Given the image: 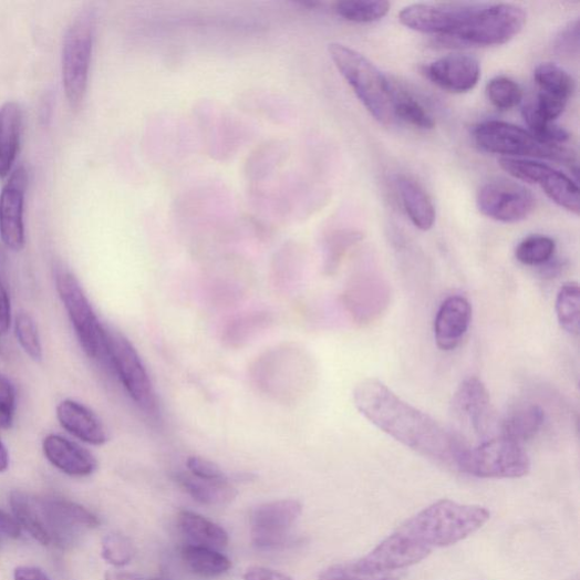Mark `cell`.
Returning a JSON list of instances; mask_svg holds the SVG:
<instances>
[{
    "label": "cell",
    "instance_id": "cell-16",
    "mask_svg": "<svg viewBox=\"0 0 580 580\" xmlns=\"http://www.w3.org/2000/svg\"><path fill=\"white\" fill-rule=\"evenodd\" d=\"M431 552L421 547L400 526L392 536L377 545L363 560L382 571L404 572L405 569L423 561Z\"/></svg>",
    "mask_w": 580,
    "mask_h": 580
},
{
    "label": "cell",
    "instance_id": "cell-1",
    "mask_svg": "<svg viewBox=\"0 0 580 580\" xmlns=\"http://www.w3.org/2000/svg\"><path fill=\"white\" fill-rule=\"evenodd\" d=\"M358 411L379 429L415 453L455 466L465 449L455 435L428 414L396 395L377 379L361 381L353 393Z\"/></svg>",
    "mask_w": 580,
    "mask_h": 580
},
{
    "label": "cell",
    "instance_id": "cell-31",
    "mask_svg": "<svg viewBox=\"0 0 580 580\" xmlns=\"http://www.w3.org/2000/svg\"><path fill=\"white\" fill-rule=\"evenodd\" d=\"M535 80L541 92L557 96V99L569 101L576 89L573 77L553 63H543L535 71Z\"/></svg>",
    "mask_w": 580,
    "mask_h": 580
},
{
    "label": "cell",
    "instance_id": "cell-26",
    "mask_svg": "<svg viewBox=\"0 0 580 580\" xmlns=\"http://www.w3.org/2000/svg\"><path fill=\"white\" fill-rule=\"evenodd\" d=\"M177 519L183 534L196 546L219 550L228 545L227 531L206 517L183 510Z\"/></svg>",
    "mask_w": 580,
    "mask_h": 580
},
{
    "label": "cell",
    "instance_id": "cell-8",
    "mask_svg": "<svg viewBox=\"0 0 580 580\" xmlns=\"http://www.w3.org/2000/svg\"><path fill=\"white\" fill-rule=\"evenodd\" d=\"M106 354L132 401L154 413L157 400L153 382L133 344L120 331L105 327Z\"/></svg>",
    "mask_w": 580,
    "mask_h": 580
},
{
    "label": "cell",
    "instance_id": "cell-41",
    "mask_svg": "<svg viewBox=\"0 0 580 580\" xmlns=\"http://www.w3.org/2000/svg\"><path fill=\"white\" fill-rule=\"evenodd\" d=\"M17 392L12 381L0 374V429H9L14 422Z\"/></svg>",
    "mask_w": 580,
    "mask_h": 580
},
{
    "label": "cell",
    "instance_id": "cell-5",
    "mask_svg": "<svg viewBox=\"0 0 580 580\" xmlns=\"http://www.w3.org/2000/svg\"><path fill=\"white\" fill-rule=\"evenodd\" d=\"M527 14L514 4H478L467 24L455 35L439 39L442 44L452 46L501 45L524 29Z\"/></svg>",
    "mask_w": 580,
    "mask_h": 580
},
{
    "label": "cell",
    "instance_id": "cell-6",
    "mask_svg": "<svg viewBox=\"0 0 580 580\" xmlns=\"http://www.w3.org/2000/svg\"><path fill=\"white\" fill-rule=\"evenodd\" d=\"M456 468L477 478H520L529 473L530 459L521 445L498 435L465 448Z\"/></svg>",
    "mask_w": 580,
    "mask_h": 580
},
{
    "label": "cell",
    "instance_id": "cell-49",
    "mask_svg": "<svg viewBox=\"0 0 580 580\" xmlns=\"http://www.w3.org/2000/svg\"><path fill=\"white\" fill-rule=\"evenodd\" d=\"M105 580H147L137 573L120 570H108L105 573Z\"/></svg>",
    "mask_w": 580,
    "mask_h": 580
},
{
    "label": "cell",
    "instance_id": "cell-44",
    "mask_svg": "<svg viewBox=\"0 0 580 580\" xmlns=\"http://www.w3.org/2000/svg\"><path fill=\"white\" fill-rule=\"evenodd\" d=\"M186 465L188 473L199 478L220 479L227 477L217 464L199 456L189 457Z\"/></svg>",
    "mask_w": 580,
    "mask_h": 580
},
{
    "label": "cell",
    "instance_id": "cell-34",
    "mask_svg": "<svg viewBox=\"0 0 580 580\" xmlns=\"http://www.w3.org/2000/svg\"><path fill=\"white\" fill-rule=\"evenodd\" d=\"M391 10L389 2L361 0V2L336 3L334 11L344 20L359 24H369L382 20Z\"/></svg>",
    "mask_w": 580,
    "mask_h": 580
},
{
    "label": "cell",
    "instance_id": "cell-45",
    "mask_svg": "<svg viewBox=\"0 0 580 580\" xmlns=\"http://www.w3.org/2000/svg\"><path fill=\"white\" fill-rule=\"evenodd\" d=\"M11 327V300L8 289L0 278V336L7 334Z\"/></svg>",
    "mask_w": 580,
    "mask_h": 580
},
{
    "label": "cell",
    "instance_id": "cell-24",
    "mask_svg": "<svg viewBox=\"0 0 580 580\" xmlns=\"http://www.w3.org/2000/svg\"><path fill=\"white\" fill-rule=\"evenodd\" d=\"M22 113L17 103L0 108V178L9 176L20 149Z\"/></svg>",
    "mask_w": 580,
    "mask_h": 580
},
{
    "label": "cell",
    "instance_id": "cell-35",
    "mask_svg": "<svg viewBox=\"0 0 580 580\" xmlns=\"http://www.w3.org/2000/svg\"><path fill=\"white\" fill-rule=\"evenodd\" d=\"M522 118L528 131L542 142L562 144L569 139V133L555 123L543 120L529 103L522 107Z\"/></svg>",
    "mask_w": 580,
    "mask_h": 580
},
{
    "label": "cell",
    "instance_id": "cell-36",
    "mask_svg": "<svg viewBox=\"0 0 580 580\" xmlns=\"http://www.w3.org/2000/svg\"><path fill=\"white\" fill-rule=\"evenodd\" d=\"M487 95L490 103L499 111H510L522 100L519 84L507 76H497L487 84Z\"/></svg>",
    "mask_w": 580,
    "mask_h": 580
},
{
    "label": "cell",
    "instance_id": "cell-30",
    "mask_svg": "<svg viewBox=\"0 0 580 580\" xmlns=\"http://www.w3.org/2000/svg\"><path fill=\"white\" fill-rule=\"evenodd\" d=\"M556 312L561 328L571 335H578L580 332V288L577 282H566L559 289Z\"/></svg>",
    "mask_w": 580,
    "mask_h": 580
},
{
    "label": "cell",
    "instance_id": "cell-12",
    "mask_svg": "<svg viewBox=\"0 0 580 580\" xmlns=\"http://www.w3.org/2000/svg\"><path fill=\"white\" fill-rule=\"evenodd\" d=\"M477 4H413L400 14V21L416 32L446 39L458 33L467 24Z\"/></svg>",
    "mask_w": 580,
    "mask_h": 580
},
{
    "label": "cell",
    "instance_id": "cell-22",
    "mask_svg": "<svg viewBox=\"0 0 580 580\" xmlns=\"http://www.w3.org/2000/svg\"><path fill=\"white\" fill-rule=\"evenodd\" d=\"M546 421L545 411L536 404H521L509 411L499 424V437L519 445L537 437Z\"/></svg>",
    "mask_w": 580,
    "mask_h": 580
},
{
    "label": "cell",
    "instance_id": "cell-46",
    "mask_svg": "<svg viewBox=\"0 0 580 580\" xmlns=\"http://www.w3.org/2000/svg\"><path fill=\"white\" fill-rule=\"evenodd\" d=\"M245 580H293L289 576L265 567H251L245 574Z\"/></svg>",
    "mask_w": 580,
    "mask_h": 580
},
{
    "label": "cell",
    "instance_id": "cell-47",
    "mask_svg": "<svg viewBox=\"0 0 580 580\" xmlns=\"http://www.w3.org/2000/svg\"><path fill=\"white\" fill-rule=\"evenodd\" d=\"M22 526L17 518L8 512L0 510V531L9 539L17 540L21 537Z\"/></svg>",
    "mask_w": 580,
    "mask_h": 580
},
{
    "label": "cell",
    "instance_id": "cell-32",
    "mask_svg": "<svg viewBox=\"0 0 580 580\" xmlns=\"http://www.w3.org/2000/svg\"><path fill=\"white\" fill-rule=\"evenodd\" d=\"M556 248V241L551 237L531 235L520 241L515 257L524 266L542 267L553 259Z\"/></svg>",
    "mask_w": 580,
    "mask_h": 580
},
{
    "label": "cell",
    "instance_id": "cell-4",
    "mask_svg": "<svg viewBox=\"0 0 580 580\" xmlns=\"http://www.w3.org/2000/svg\"><path fill=\"white\" fill-rule=\"evenodd\" d=\"M473 136L478 147L489 154L514 159H549L577 168V158L572 151L559 144L542 142L529 131L510 123H480L474 127Z\"/></svg>",
    "mask_w": 580,
    "mask_h": 580
},
{
    "label": "cell",
    "instance_id": "cell-7",
    "mask_svg": "<svg viewBox=\"0 0 580 580\" xmlns=\"http://www.w3.org/2000/svg\"><path fill=\"white\" fill-rule=\"evenodd\" d=\"M95 17L84 10L68 30L63 48V85L72 108L83 103L91 65Z\"/></svg>",
    "mask_w": 580,
    "mask_h": 580
},
{
    "label": "cell",
    "instance_id": "cell-29",
    "mask_svg": "<svg viewBox=\"0 0 580 580\" xmlns=\"http://www.w3.org/2000/svg\"><path fill=\"white\" fill-rule=\"evenodd\" d=\"M403 576L404 572L377 570L361 558L328 567L319 580H401Z\"/></svg>",
    "mask_w": 580,
    "mask_h": 580
},
{
    "label": "cell",
    "instance_id": "cell-20",
    "mask_svg": "<svg viewBox=\"0 0 580 580\" xmlns=\"http://www.w3.org/2000/svg\"><path fill=\"white\" fill-rule=\"evenodd\" d=\"M42 450L48 462L73 477L89 476L99 466L89 450L59 434L48 435L42 443Z\"/></svg>",
    "mask_w": 580,
    "mask_h": 580
},
{
    "label": "cell",
    "instance_id": "cell-43",
    "mask_svg": "<svg viewBox=\"0 0 580 580\" xmlns=\"http://www.w3.org/2000/svg\"><path fill=\"white\" fill-rule=\"evenodd\" d=\"M566 101L557 99L551 94L539 92L538 100L534 104L536 112L546 121L555 123V121L561 116L567 106Z\"/></svg>",
    "mask_w": 580,
    "mask_h": 580
},
{
    "label": "cell",
    "instance_id": "cell-19",
    "mask_svg": "<svg viewBox=\"0 0 580 580\" xmlns=\"http://www.w3.org/2000/svg\"><path fill=\"white\" fill-rule=\"evenodd\" d=\"M472 305L458 296L448 298L434 320V336L437 346L445 352L456 350L467 333L472 322Z\"/></svg>",
    "mask_w": 580,
    "mask_h": 580
},
{
    "label": "cell",
    "instance_id": "cell-42",
    "mask_svg": "<svg viewBox=\"0 0 580 580\" xmlns=\"http://www.w3.org/2000/svg\"><path fill=\"white\" fill-rule=\"evenodd\" d=\"M360 238V235L355 232L340 234L332 238L330 241L329 253L325 263V270L329 273H332L336 269L348 249L355 245Z\"/></svg>",
    "mask_w": 580,
    "mask_h": 580
},
{
    "label": "cell",
    "instance_id": "cell-11",
    "mask_svg": "<svg viewBox=\"0 0 580 580\" xmlns=\"http://www.w3.org/2000/svg\"><path fill=\"white\" fill-rule=\"evenodd\" d=\"M481 215L505 224L525 220L536 207V198L522 185L499 179L483 185L477 195Z\"/></svg>",
    "mask_w": 580,
    "mask_h": 580
},
{
    "label": "cell",
    "instance_id": "cell-40",
    "mask_svg": "<svg viewBox=\"0 0 580 580\" xmlns=\"http://www.w3.org/2000/svg\"><path fill=\"white\" fill-rule=\"evenodd\" d=\"M580 51L579 21L569 22L555 39V52L563 59H576Z\"/></svg>",
    "mask_w": 580,
    "mask_h": 580
},
{
    "label": "cell",
    "instance_id": "cell-17",
    "mask_svg": "<svg viewBox=\"0 0 580 580\" xmlns=\"http://www.w3.org/2000/svg\"><path fill=\"white\" fill-rule=\"evenodd\" d=\"M454 411L479 437L490 433L494 423L491 397L485 383L477 377L464 380L454 396Z\"/></svg>",
    "mask_w": 580,
    "mask_h": 580
},
{
    "label": "cell",
    "instance_id": "cell-39",
    "mask_svg": "<svg viewBox=\"0 0 580 580\" xmlns=\"http://www.w3.org/2000/svg\"><path fill=\"white\" fill-rule=\"evenodd\" d=\"M269 321L266 314H253L234 321L226 332V342L230 346H241L245 342L251 340L252 335L256 334L260 328H262Z\"/></svg>",
    "mask_w": 580,
    "mask_h": 580
},
{
    "label": "cell",
    "instance_id": "cell-33",
    "mask_svg": "<svg viewBox=\"0 0 580 580\" xmlns=\"http://www.w3.org/2000/svg\"><path fill=\"white\" fill-rule=\"evenodd\" d=\"M394 115L405 123L420 128L432 130L435 122L425 107L407 91L394 85Z\"/></svg>",
    "mask_w": 580,
    "mask_h": 580
},
{
    "label": "cell",
    "instance_id": "cell-18",
    "mask_svg": "<svg viewBox=\"0 0 580 580\" xmlns=\"http://www.w3.org/2000/svg\"><path fill=\"white\" fill-rule=\"evenodd\" d=\"M427 79L452 93L472 91L480 77L479 62L468 54H449L432 62L424 70Z\"/></svg>",
    "mask_w": 580,
    "mask_h": 580
},
{
    "label": "cell",
    "instance_id": "cell-28",
    "mask_svg": "<svg viewBox=\"0 0 580 580\" xmlns=\"http://www.w3.org/2000/svg\"><path fill=\"white\" fill-rule=\"evenodd\" d=\"M182 558L191 572L205 578L219 577L231 568V561L226 556L201 546H185Z\"/></svg>",
    "mask_w": 580,
    "mask_h": 580
},
{
    "label": "cell",
    "instance_id": "cell-21",
    "mask_svg": "<svg viewBox=\"0 0 580 580\" xmlns=\"http://www.w3.org/2000/svg\"><path fill=\"white\" fill-rule=\"evenodd\" d=\"M58 418L64 429L87 445L103 446L108 442V433L101 418L75 401H63L58 407Z\"/></svg>",
    "mask_w": 580,
    "mask_h": 580
},
{
    "label": "cell",
    "instance_id": "cell-27",
    "mask_svg": "<svg viewBox=\"0 0 580 580\" xmlns=\"http://www.w3.org/2000/svg\"><path fill=\"white\" fill-rule=\"evenodd\" d=\"M10 504L17 520L31 537L42 546H50L52 538L40 501L22 491H13Z\"/></svg>",
    "mask_w": 580,
    "mask_h": 580
},
{
    "label": "cell",
    "instance_id": "cell-3",
    "mask_svg": "<svg viewBox=\"0 0 580 580\" xmlns=\"http://www.w3.org/2000/svg\"><path fill=\"white\" fill-rule=\"evenodd\" d=\"M328 51L370 115L382 125H392L395 121L394 85L389 77L364 55L345 44L330 43Z\"/></svg>",
    "mask_w": 580,
    "mask_h": 580
},
{
    "label": "cell",
    "instance_id": "cell-2",
    "mask_svg": "<svg viewBox=\"0 0 580 580\" xmlns=\"http://www.w3.org/2000/svg\"><path fill=\"white\" fill-rule=\"evenodd\" d=\"M490 517L491 512L486 507L443 499L406 520L402 527L432 553L434 549L452 547L469 538Z\"/></svg>",
    "mask_w": 580,
    "mask_h": 580
},
{
    "label": "cell",
    "instance_id": "cell-38",
    "mask_svg": "<svg viewBox=\"0 0 580 580\" xmlns=\"http://www.w3.org/2000/svg\"><path fill=\"white\" fill-rule=\"evenodd\" d=\"M134 552L130 539L122 535H108L103 541L102 556L105 561L115 567L128 565L134 558Z\"/></svg>",
    "mask_w": 580,
    "mask_h": 580
},
{
    "label": "cell",
    "instance_id": "cell-50",
    "mask_svg": "<svg viewBox=\"0 0 580 580\" xmlns=\"http://www.w3.org/2000/svg\"><path fill=\"white\" fill-rule=\"evenodd\" d=\"M10 466V456L7 447L0 442V473L8 470Z\"/></svg>",
    "mask_w": 580,
    "mask_h": 580
},
{
    "label": "cell",
    "instance_id": "cell-48",
    "mask_svg": "<svg viewBox=\"0 0 580 580\" xmlns=\"http://www.w3.org/2000/svg\"><path fill=\"white\" fill-rule=\"evenodd\" d=\"M14 580H51L41 569L32 566H20L14 570Z\"/></svg>",
    "mask_w": 580,
    "mask_h": 580
},
{
    "label": "cell",
    "instance_id": "cell-9",
    "mask_svg": "<svg viewBox=\"0 0 580 580\" xmlns=\"http://www.w3.org/2000/svg\"><path fill=\"white\" fill-rule=\"evenodd\" d=\"M56 288L84 353L92 360L107 356L105 327L96 318L76 277L69 271H60Z\"/></svg>",
    "mask_w": 580,
    "mask_h": 580
},
{
    "label": "cell",
    "instance_id": "cell-13",
    "mask_svg": "<svg viewBox=\"0 0 580 580\" xmlns=\"http://www.w3.org/2000/svg\"><path fill=\"white\" fill-rule=\"evenodd\" d=\"M302 514L298 500H278L259 506L252 515V541L261 549L283 545L288 531Z\"/></svg>",
    "mask_w": 580,
    "mask_h": 580
},
{
    "label": "cell",
    "instance_id": "cell-15",
    "mask_svg": "<svg viewBox=\"0 0 580 580\" xmlns=\"http://www.w3.org/2000/svg\"><path fill=\"white\" fill-rule=\"evenodd\" d=\"M39 500L52 542L59 546L70 543L79 528H94L101 524L99 517L70 500L59 498Z\"/></svg>",
    "mask_w": 580,
    "mask_h": 580
},
{
    "label": "cell",
    "instance_id": "cell-23",
    "mask_svg": "<svg viewBox=\"0 0 580 580\" xmlns=\"http://www.w3.org/2000/svg\"><path fill=\"white\" fill-rule=\"evenodd\" d=\"M395 184L403 207L413 225L421 230H429L435 221V209L425 189L406 175H397Z\"/></svg>",
    "mask_w": 580,
    "mask_h": 580
},
{
    "label": "cell",
    "instance_id": "cell-14",
    "mask_svg": "<svg viewBox=\"0 0 580 580\" xmlns=\"http://www.w3.org/2000/svg\"><path fill=\"white\" fill-rule=\"evenodd\" d=\"M28 187V172L18 168L0 193V237L12 251H21L25 246L24 196Z\"/></svg>",
    "mask_w": 580,
    "mask_h": 580
},
{
    "label": "cell",
    "instance_id": "cell-25",
    "mask_svg": "<svg viewBox=\"0 0 580 580\" xmlns=\"http://www.w3.org/2000/svg\"><path fill=\"white\" fill-rule=\"evenodd\" d=\"M176 479L185 491L195 500L208 506H222L231 503L237 490L227 477L220 479H205L189 473H179Z\"/></svg>",
    "mask_w": 580,
    "mask_h": 580
},
{
    "label": "cell",
    "instance_id": "cell-10",
    "mask_svg": "<svg viewBox=\"0 0 580 580\" xmlns=\"http://www.w3.org/2000/svg\"><path fill=\"white\" fill-rule=\"evenodd\" d=\"M499 165L514 178L539 185L560 208L579 215V187L565 173L530 159L501 158Z\"/></svg>",
    "mask_w": 580,
    "mask_h": 580
},
{
    "label": "cell",
    "instance_id": "cell-37",
    "mask_svg": "<svg viewBox=\"0 0 580 580\" xmlns=\"http://www.w3.org/2000/svg\"><path fill=\"white\" fill-rule=\"evenodd\" d=\"M15 334L23 351L33 360H42V345L38 327L28 312H20L15 318Z\"/></svg>",
    "mask_w": 580,
    "mask_h": 580
}]
</instances>
